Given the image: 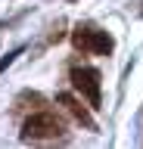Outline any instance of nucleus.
Returning <instances> with one entry per match:
<instances>
[{
	"label": "nucleus",
	"instance_id": "obj_6",
	"mask_svg": "<svg viewBox=\"0 0 143 149\" xmlns=\"http://www.w3.org/2000/svg\"><path fill=\"white\" fill-rule=\"evenodd\" d=\"M19 53H22V47H19V50H13V53H6V59H0V74H3V72H6V68L13 65V59H16Z\"/></svg>",
	"mask_w": 143,
	"mask_h": 149
},
{
	"label": "nucleus",
	"instance_id": "obj_1",
	"mask_svg": "<svg viewBox=\"0 0 143 149\" xmlns=\"http://www.w3.org/2000/svg\"><path fill=\"white\" fill-rule=\"evenodd\" d=\"M66 121H62V115H56V112L50 109H38L31 112L28 118L22 121V143H38V140H59L66 137Z\"/></svg>",
	"mask_w": 143,
	"mask_h": 149
},
{
	"label": "nucleus",
	"instance_id": "obj_4",
	"mask_svg": "<svg viewBox=\"0 0 143 149\" xmlns=\"http://www.w3.org/2000/svg\"><path fill=\"white\" fill-rule=\"evenodd\" d=\"M56 102H59V106H62V109H66L68 115H72V118L78 121V124H81V127H87V130H96V121H93V115L87 112V106H84L81 100H78L75 93H59V96H56Z\"/></svg>",
	"mask_w": 143,
	"mask_h": 149
},
{
	"label": "nucleus",
	"instance_id": "obj_2",
	"mask_svg": "<svg viewBox=\"0 0 143 149\" xmlns=\"http://www.w3.org/2000/svg\"><path fill=\"white\" fill-rule=\"evenodd\" d=\"M72 47L81 56H112L115 40L106 28L93 25V22H78L72 31Z\"/></svg>",
	"mask_w": 143,
	"mask_h": 149
},
{
	"label": "nucleus",
	"instance_id": "obj_5",
	"mask_svg": "<svg viewBox=\"0 0 143 149\" xmlns=\"http://www.w3.org/2000/svg\"><path fill=\"white\" fill-rule=\"evenodd\" d=\"M44 106H47V96L31 93V90L19 93V96H16V102H13V109H16V112H38V109H44Z\"/></svg>",
	"mask_w": 143,
	"mask_h": 149
},
{
	"label": "nucleus",
	"instance_id": "obj_3",
	"mask_svg": "<svg viewBox=\"0 0 143 149\" xmlns=\"http://www.w3.org/2000/svg\"><path fill=\"white\" fill-rule=\"evenodd\" d=\"M72 87L81 93V100L90 106V109H103V74L90 68V65H72Z\"/></svg>",
	"mask_w": 143,
	"mask_h": 149
},
{
	"label": "nucleus",
	"instance_id": "obj_7",
	"mask_svg": "<svg viewBox=\"0 0 143 149\" xmlns=\"http://www.w3.org/2000/svg\"><path fill=\"white\" fill-rule=\"evenodd\" d=\"M140 16H143V6H140Z\"/></svg>",
	"mask_w": 143,
	"mask_h": 149
}]
</instances>
